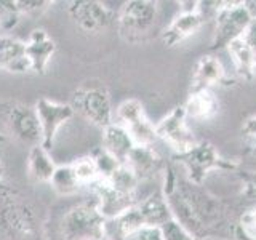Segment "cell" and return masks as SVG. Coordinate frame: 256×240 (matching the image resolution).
I'll return each mask as SVG.
<instances>
[{
  "mask_svg": "<svg viewBox=\"0 0 256 240\" xmlns=\"http://www.w3.org/2000/svg\"><path fill=\"white\" fill-rule=\"evenodd\" d=\"M68 13L76 26L85 34H101L110 28L116 14L106 4L96 0H72L68 4Z\"/></svg>",
  "mask_w": 256,
  "mask_h": 240,
  "instance_id": "obj_10",
  "label": "cell"
},
{
  "mask_svg": "<svg viewBox=\"0 0 256 240\" xmlns=\"http://www.w3.org/2000/svg\"><path fill=\"white\" fill-rule=\"evenodd\" d=\"M26 52L32 64V72L45 76L56 52V44L45 29H34L26 42Z\"/></svg>",
  "mask_w": 256,
  "mask_h": 240,
  "instance_id": "obj_16",
  "label": "cell"
},
{
  "mask_svg": "<svg viewBox=\"0 0 256 240\" xmlns=\"http://www.w3.org/2000/svg\"><path fill=\"white\" fill-rule=\"evenodd\" d=\"M6 141V136L5 134H2V133H0V144H2V142H5Z\"/></svg>",
  "mask_w": 256,
  "mask_h": 240,
  "instance_id": "obj_37",
  "label": "cell"
},
{
  "mask_svg": "<svg viewBox=\"0 0 256 240\" xmlns=\"http://www.w3.org/2000/svg\"><path fill=\"white\" fill-rule=\"evenodd\" d=\"M54 160L50 156V150H46L42 144L30 146L28 154V173L37 182H50L52 176L56 170Z\"/></svg>",
  "mask_w": 256,
  "mask_h": 240,
  "instance_id": "obj_22",
  "label": "cell"
},
{
  "mask_svg": "<svg viewBox=\"0 0 256 240\" xmlns=\"http://www.w3.org/2000/svg\"><path fill=\"white\" fill-rule=\"evenodd\" d=\"M38 124H40V132H42V146L50 150L54 144L56 134L61 130V126L69 122L74 117V109L70 108V104H64L53 101L50 98H38L34 104Z\"/></svg>",
  "mask_w": 256,
  "mask_h": 240,
  "instance_id": "obj_12",
  "label": "cell"
},
{
  "mask_svg": "<svg viewBox=\"0 0 256 240\" xmlns=\"http://www.w3.org/2000/svg\"><path fill=\"white\" fill-rule=\"evenodd\" d=\"M136 206H138V210L141 213L144 226L162 228L164 224L173 220L172 210L168 206L162 192H154V194H150L149 197L138 202Z\"/></svg>",
  "mask_w": 256,
  "mask_h": 240,
  "instance_id": "obj_20",
  "label": "cell"
},
{
  "mask_svg": "<svg viewBox=\"0 0 256 240\" xmlns=\"http://www.w3.org/2000/svg\"><path fill=\"white\" fill-rule=\"evenodd\" d=\"M53 5L50 0H18L20 12L24 16H40Z\"/></svg>",
  "mask_w": 256,
  "mask_h": 240,
  "instance_id": "obj_32",
  "label": "cell"
},
{
  "mask_svg": "<svg viewBox=\"0 0 256 240\" xmlns=\"http://www.w3.org/2000/svg\"><path fill=\"white\" fill-rule=\"evenodd\" d=\"M125 164L132 168L140 181L154 178L165 168L162 157L152 146H134Z\"/></svg>",
  "mask_w": 256,
  "mask_h": 240,
  "instance_id": "obj_18",
  "label": "cell"
},
{
  "mask_svg": "<svg viewBox=\"0 0 256 240\" xmlns=\"http://www.w3.org/2000/svg\"><path fill=\"white\" fill-rule=\"evenodd\" d=\"M186 120L188 117L184 108L178 106L156 125L157 138L166 142L174 150V156L190 150L198 142Z\"/></svg>",
  "mask_w": 256,
  "mask_h": 240,
  "instance_id": "obj_11",
  "label": "cell"
},
{
  "mask_svg": "<svg viewBox=\"0 0 256 240\" xmlns=\"http://www.w3.org/2000/svg\"><path fill=\"white\" fill-rule=\"evenodd\" d=\"M186 117L192 120H210L220 110V101L212 90H200L189 93V98L182 104Z\"/></svg>",
  "mask_w": 256,
  "mask_h": 240,
  "instance_id": "obj_21",
  "label": "cell"
},
{
  "mask_svg": "<svg viewBox=\"0 0 256 240\" xmlns=\"http://www.w3.org/2000/svg\"><path fill=\"white\" fill-rule=\"evenodd\" d=\"M242 134L252 142H256V114L245 118V122L242 124Z\"/></svg>",
  "mask_w": 256,
  "mask_h": 240,
  "instance_id": "obj_34",
  "label": "cell"
},
{
  "mask_svg": "<svg viewBox=\"0 0 256 240\" xmlns=\"http://www.w3.org/2000/svg\"><path fill=\"white\" fill-rule=\"evenodd\" d=\"M18 0H0V29L12 30L21 20Z\"/></svg>",
  "mask_w": 256,
  "mask_h": 240,
  "instance_id": "obj_29",
  "label": "cell"
},
{
  "mask_svg": "<svg viewBox=\"0 0 256 240\" xmlns=\"http://www.w3.org/2000/svg\"><path fill=\"white\" fill-rule=\"evenodd\" d=\"M242 38L253 48V52H254V60H256V21H252V24L248 26V29H246V32L244 34Z\"/></svg>",
  "mask_w": 256,
  "mask_h": 240,
  "instance_id": "obj_35",
  "label": "cell"
},
{
  "mask_svg": "<svg viewBox=\"0 0 256 240\" xmlns=\"http://www.w3.org/2000/svg\"><path fill=\"white\" fill-rule=\"evenodd\" d=\"M232 240H256V204L237 218Z\"/></svg>",
  "mask_w": 256,
  "mask_h": 240,
  "instance_id": "obj_27",
  "label": "cell"
},
{
  "mask_svg": "<svg viewBox=\"0 0 256 240\" xmlns=\"http://www.w3.org/2000/svg\"><path fill=\"white\" fill-rule=\"evenodd\" d=\"M4 152L0 149V194H10V192H14L16 189L8 188L5 181H4Z\"/></svg>",
  "mask_w": 256,
  "mask_h": 240,
  "instance_id": "obj_36",
  "label": "cell"
},
{
  "mask_svg": "<svg viewBox=\"0 0 256 240\" xmlns=\"http://www.w3.org/2000/svg\"><path fill=\"white\" fill-rule=\"evenodd\" d=\"M144 226L141 213L138 206H133L130 210L118 214L117 218L106 221V237L109 240H125L134 230Z\"/></svg>",
  "mask_w": 256,
  "mask_h": 240,
  "instance_id": "obj_24",
  "label": "cell"
},
{
  "mask_svg": "<svg viewBox=\"0 0 256 240\" xmlns=\"http://www.w3.org/2000/svg\"><path fill=\"white\" fill-rule=\"evenodd\" d=\"M228 52L234 64L236 74L244 80H252L256 76V60L253 48L240 37L228 45Z\"/></svg>",
  "mask_w": 256,
  "mask_h": 240,
  "instance_id": "obj_23",
  "label": "cell"
},
{
  "mask_svg": "<svg viewBox=\"0 0 256 240\" xmlns=\"http://www.w3.org/2000/svg\"><path fill=\"white\" fill-rule=\"evenodd\" d=\"M160 18L158 2L154 0H130L117 13V32L125 44L141 45L152 37Z\"/></svg>",
  "mask_w": 256,
  "mask_h": 240,
  "instance_id": "obj_2",
  "label": "cell"
},
{
  "mask_svg": "<svg viewBox=\"0 0 256 240\" xmlns=\"http://www.w3.org/2000/svg\"><path fill=\"white\" fill-rule=\"evenodd\" d=\"M90 186H92L93 196H94L96 206H98L100 213L102 214V218L106 221L114 220L118 214H122L124 212L138 205L136 196L122 194V192L116 190L108 181H104V180L94 181L93 184H90Z\"/></svg>",
  "mask_w": 256,
  "mask_h": 240,
  "instance_id": "obj_13",
  "label": "cell"
},
{
  "mask_svg": "<svg viewBox=\"0 0 256 240\" xmlns=\"http://www.w3.org/2000/svg\"><path fill=\"white\" fill-rule=\"evenodd\" d=\"M70 165L80 184H93L94 181L100 180L98 168H96V164L92 156L78 157L76 162H72Z\"/></svg>",
  "mask_w": 256,
  "mask_h": 240,
  "instance_id": "obj_28",
  "label": "cell"
},
{
  "mask_svg": "<svg viewBox=\"0 0 256 240\" xmlns=\"http://www.w3.org/2000/svg\"><path fill=\"white\" fill-rule=\"evenodd\" d=\"M204 22L205 20L202 18V14L198 12H192V13L181 12L178 16H174V20L164 29V32L160 34V38H162V42L166 48L178 46L186 38L194 36L196 32L204 26Z\"/></svg>",
  "mask_w": 256,
  "mask_h": 240,
  "instance_id": "obj_17",
  "label": "cell"
},
{
  "mask_svg": "<svg viewBox=\"0 0 256 240\" xmlns=\"http://www.w3.org/2000/svg\"><path fill=\"white\" fill-rule=\"evenodd\" d=\"M252 21L253 20L246 10L245 2H224L214 18V32L210 50L214 52L228 48V45L234 40L244 37Z\"/></svg>",
  "mask_w": 256,
  "mask_h": 240,
  "instance_id": "obj_8",
  "label": "cell"
},
{
  "mask_svg": "<svg viewBox=\"0 0 256 240\" xmlns=\"http://www.w3.org/2000/svg\"><path fill=\"white\" fill-rule=\"evenodd\" d=\"M70 108L101 130L114 122L110 94L104 85H84L72 93Z\"/></svg>",
  "mask_w": 256,
  "mask_h": 240,
  "instance_id": "obj_6",
  "label": "cell"
},
{
  "mask_svg": "<svg viewBox=\"0 0 256 240\" xmlns=\"http://www.w3.org/2000/svg\"><path fill=\"white\" fill-rule=\"evenodd\" d=\"M104 236L106 220L94 200L70 206L58 224V240H101Z\"/></svg>",
  "mask_w": 256,
  "mask_h": 240,
  "instance_id": "obj_3",
  "label": "cell"
},
{
  "mask_svg": "<svg viewBox=\"0 0 256 240\" xmlns=\"http://www.w3.org/2000/svg\"><path fill=\"white\" fill-rule=\"evenodd\" d=\"M160 230H162L164 240H197L190 232H188L178 221H174V220L164 224V226L160 228Z\"/></svg>",
  "mask_w": 256,
  "mask_h": 240,
  "instance_id": "obj_31",
  "label": "cell"
},
{
  "mask_svg": "<svg viewBox=\"0 0 256 240\" xmlns=\"http://www.w3.org/2000/svg\"><path fill=\"white\" fill-rule=\"evenodd\" d=\"M104 181H108L116 190L126 196H136V189H138L140 184V180L136 178V174L126 164H120L116 168V172Z\"/></svg>",
  "mask_w": 256,
  "mask_h": 240,
  "instance_id": "obj_26",
  "label": "cell"
},
{
  "mask_svg": "<svg viewBox=\"0 0 256 240\" xmlns=\"http://www.w3.org/2000/svg\"><path fill=\"white\" fill-rule=\"evenodd\" d=\"M125 240H164V237H162V230H160V228L142 226L141 229L134 230L133 234L128 236Z\"/></svg>",
  "mask_w": 256,
  "mask_h": 240,
  "instance_id": "obj_33",
  "label": "cell"
},
{
  "mask_svg": "<svg viewBox=\"0 0 256 240\" xmlns=\"http://www.w3.org/2000/svg\"><path fill=\"white\" fill-rule=\"evenodd\" d=\"M96 164V168H98V174H100V180H108L109 176L116 172V168L120 165V162L112 157L110 154H108L106 150L102 148H98L93 154H90Z\"/></svg>",
  "mask_w": 256,
  "mask_h": 240,
  "instance_id": "obj_30",
  "label": "cell"
},
{
  "mask_svg": "<svg viewBox=\"0 0 256 240\" xmlns=\"http://www.w3.org/2000/svg\"><path fill=\"white\" fill-rule=\"evenodd\" d=\"M0 118L4 120L6 130L13 138L30 146L42 142V132L36 108L18 100H8L0 102Z\"/></svg>",
  "mask_w": 256,
  "mask_h": 240,
  "instance_id": "obj_7",
  "label": "cell"
},
{
  "mask_svg": "<svg viewBox=\"0 0 256 240\" xmlns=\"http://www.w3.org/2000/svg\"><path fill=\"white\" fill-rule=\"evenodd\" d=\"M0 69L10 74L32 72V64L26 52V42L12 36L0 37Z\"/></svg>",
  "mask_w": 256,
  "mask_h": 240,
  "instance_id": "obj_15",
  "label": "cell"
},
{
  "mask_svg": "<svg viewBox=\"0 0 256 240\" xmlns=\"http://www.w3.org/2000/svg\"><path fill=\"white\" fill-rule=\"evenodd\" d=\"M173 160L184 170V176L196 184H204L210 172H236L238 168L237 160L224 158L208 141H198L190 150L174 156Z\"/></svg>",
  "mask_w": 256,
  "mask_h": 240,
  "instance_id": "obj_5",
  "label": "cell"
},
{
  "mask_svg": "<svg viewBox=\"0 0 256 240\" xmlns=\"http://www.w3.org/2000/svg\"><path fill=\"white\" fill-rule=\"evenodd\" d=\"M50 186L60 196H74L82 184L78 182L77 176L72 170V165H58L50 180Z\"/></svg>",
  "mask_w": 256,
  "mask_h": 240,
  "instance_id": "obj_25",
  "label": "cell"
},
{
  "mask_svg": "<svg viewBox=\"0 0 256 240\" xmlns=\"http://www.w3.org/2000/svg\"><path fill=\"white\" fill-rule=\"evenodd\" d=\"M116 118L130 133L136 146H152L156 142V125L148 118L140 100L130 98L120 102L116 109Z\"/></svg>",
  "mask_w": 256,
  "mask_h": 240,
  "instance_id": "obj_9",
  "label": "cell"
},
{
  "mask_svg": "<svg viewBox=\"0 0 256 240\" xmlns=\"http://www.w3.org/2000/svg\"><path fill=\"white\" fill-rule=\"evenodd\" d=\"M228 80L226 69L222 62L213 54L200 56L192 70L190 78V93L200 90H210L212 86L222 85Z\"/></svg>",
  "mask_w": 256,
  "mask_h": 240,
  "instance_id": "obj_14",
  "label": "cell"
},
{
  "mask_svg": "<svg viewBox=\"0 0 256 240\" xmlns=\"http://www.w3.org/2000/svg\"><path fill=\"white\" fill-rule=\"evenodd\" d=\"M162 194L170 206L173 220L197 240L208 237L232 238L237 220H232L229 205L202 184H196L180 174L174 165H165L164 168Z\"/></svg>",
  "mask_w": 256,
  "mask_h": 240,
  "instance_id": "obj_1",
  "label": "cell"
},
{
  "mask_svg": "<svg viewBox=\"0 0 256 240\" xmlns=\"http://www.w3.org/2000/svg\"><path fill=\"white\" fill-rule=\"evenodd\" d=\"M101 240H109V238H108L106 236H104V238H101Z\"/></svg>",
  "mask_w": 256,
  "mask_h": 240,
  "instance_id": "obj_38",
  "label": "cell"
},
{
  "mask_svg": "<svg viewBox=\"0 0 256 240\" xmlns=\"http://www.w3.org/2000/svg\"><path fill=\"white\" fill-rule=\"evenodd\" d=\"M2 196L0 230L12 240H38V222L34 208L18 197V192Z\"/></svg>",
  "mask_w": 256,
  "mask_h": 240,
  "instance_id": "obj_4",
  "label": "cell"
},
{
  "mask_svg": "<svg viewBox=\"0 0 256 240\" xmlns=\"http://www.w3.org/2000/svg\"><path fill=\"white\" fill-rule=\"evenodd\" d=\"M136 146L130 133L118 122H112L102 128V149L114 157L117 162L125 164L130 152Z\"/></svg>",
  "mask_w": 256,
  "mask_h": 240,
  "instance_id": "obj_19",
  "label": "cell"
}]
</instances>
